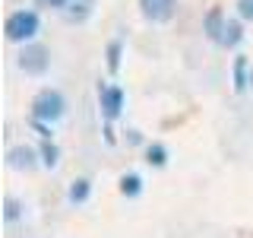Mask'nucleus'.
<instances>
[{
    "instance_id": "obj_1",
    "label": "nucleus",
    "mask_w": 253,
    "mask_h": 238,
    "mask_svg": "<svg viewBox=\"0 0 253 238\" xmlns=\"http://www.w3.org/2000/svg\"><path fill=\"white\" fill-rule=\"evenodd\" d=\"M38 29H42V19H38V13L35 10H16L6 16V42H13V45H26V42H35V35H38Z\"/></svg>"
},
{
    "instance_id": "obj_2",
    "label": "nucleus",
    "mask_w": 253,
    "mask_h": 238,
    "mask_svg": "<svg viewBox=\"0 0 253 238\" xmlns=\"http://www.w3.org/2000/svg\"><path fill=\"white\" fill-rule=\"evenodd\" d=\"M67 111V102H63V92L60 89H42L32 99V121H44V124H54L63 118Z\"/></svg>"
},
{
    "instance_id": "obj_3",
    "label": "nucleus",
    "mask_w": 253,
    "mask_h": 238,
    "mask_svg": "<svg viewBox=\"0 0 253 238\" xmlns=\"http://www.w3.org/2000/svg\"><path fill=\"white\" fill-rule=\"evenodd\" d=\"M16 63H19V70H26L29 76H44L47 67H51V51L38 42H26Z\"/></svg>"
},
{
    "instance_id": "obj_4",
    "label": "nucleus",
    "mask_w": 253,
    "mask_h": 238,
    "mask_svg": "<svg viewBox=\"0 0 253 238\" xmlns=\"http://www.w3.org/2000/svg\"><path fill=\"white\" fill-rule=\"evenodd\" d=\"M98 105H101V115L108 118V121H114V118H121L124 111V89L121 86H98Z\"/></svg>"
},
{
    "instance_id": "obj_5",
    "label": "nucleus",
    "mask_w": 253,
    "mask_h": 238,
    "mask_svg": "<svg viewBox=\"0 0 253 238\" xmlns=\"http://www.w3.org/2000/svg\"><path fill=\"white\" fill-rule=\"evenodd\" d=\"M139 13L149 22H171L177 13V0H139Z\"/></svg>"
},
{
    "instance_id": "obj_6",
    "label": "nucleus",
    "mask_w": 253,
    "mask_h": 238,
    "mask_svg": "<svg viewBox=\"0 0 253 238\" xmlns=\"http://www.w3.org/2000/svg\"><path fill=\"white\" fill-rule=\"evenodd\" d=\"M6 162H10V169H19V172H32L35 169V149L32 146H13L10 156H6Z\"/></svg>"
},
{
    "instance_id": "obj_7",
    "label": "nucleus",
    "mask_w": 253,
    "mask_h": 238,
    "mask_svg": "<svg viewBox=\"0 0 253 238\" xmlns=\"http://www.w3.org/2000/svg\"><path fill=\"white\" fill-rule=\"evenodd\" d=\"M225 13L218 10V6H212L209 13H206V19H203V32H206V38L209 42H215L218 45V38H221V29H225Z\"/></svg>"
},
{
    "instance_id": "obj_8",
    "label": "nucleus",
    "mask_w": 253,
    "mask_h": 238,
    "mask_svg": "<svg viewBox=\"0 0 253 238\" xmlns=\"http://www.w3.org/2000/svg\"><path fill=\"white\" fill-rule=\"evenodd\" d=\"M89 197H92V181H89V178H76V181H70L67 200L73 203V206H83V203H89Z\"/></svg>"
},
{
    "instance_id": "obj_9",
    "label": "nucleus",
    "mask_w": 253,
    "mask_h": 238,
    "mask_svg": "<svg viewBox=\"0 0 253 238\" xmlns=\"http://www.w3.org/2000/svg\"><path fill=\"white\" fill-rule=\"evenodd\" d=\"M241 42H244V26H241V19H228L225 29H221L218 45H221V48H237Z\"/></svg>"
},
{
    "instance_id": "obj_10",
    "label": "nucleus",
    "mask_w": 253,
    "mask_h": 238,
    "mask_svg": "<svg viewBox=\"0 0 253 238\" xmlns=\"http://www.w3.org/2000/svg\"><path fill=\"white\" fill-rule=\"evenodd\" d=\"M63 16H67V22H85L92 16V0H70V6L63 10Z\"/></svg>"
},
{
    "instance_id": "obj_11",
    "label": "nucleus",
    "mask_w": 253,
    "mask_h": 238,
    "mask_svg": "<svg viewBox=\"0 0 253 238\" xmlns=\"http://www.w3.org/2000/svg\"><path fill=\"white\" fill-rule=\"evenodd\" d=\"M146 162L155 165V169H165V165H168V149H165L162 143H149L146 146Z\"/></svg>"
},
{
    "instance_id": "obj_12",
    "label": "nucleus",
    "mask_w": 253,
    "mask_h": 238,
    "mask_svg": "<svg viewBox=\"0 0 253 238\" xmlns=\"http://www.w3.org/2000/svg\"><path fill=\"white\" fill-rule=\"evenodd\" d=\"M121 194L124 197H130V200H133V197H139L142 194V178H139V175H124V178H121Z\"/></svg>"
},
{
    "instance_id": "obj_13",
    "label": "nucleus",
    "mask_w": 253,
    "mask_h": 238,
    "mask_svg": "<svg viewBox=\"0 0 253 238\" xmlns=\"http://www.w3.org/2000/svg\"><path fill=\"white\" fill-rule=\"evenodd\" d=\"M250 86V76H247V58H237L234 60V92H244Z\"/></svg>"
},
{
    "instance_id": "obj_14",
    "label": "nucleus",
    "mask_w": 253,
    "mask_h": 238,
    "mask_svg": "<svg viewBox=\"0 0 253 238\" xmlns=\"http://www.w3.org/2000/svg\"><path fill=\"white\" fill-rule=\"evenodd\" d=\"M57 159H60L57 146H54L51 140H44L42 143V165H44V169H57Z\"/></svg>"
},
{
    "instance_id": "obj_15",
    "label": "nucleus",
    "mask_w": 253,
    "mask_h": 238,
    "mask_svg": "<svg viewBox=\"0 0 253 238\" xmlns=\"http://www.w3.org/2000/svg\"><path fill=\"white\" fill-rule=\"evenodd\" d=\"M19 216H22V203L16 200V197H6V200H3V219L6 222H16Z\"/></svg>"
},
{
    "instance_id": "obj_16",
    "label": "nucleus",
    "mask_w": 253,
    "mask_h": 238,
    "mask_svg": "<svg viewBox=\"0 0 253 238\" xmlns=\"http://www.w3.org/2000/svg\"><path fill=\"white\" fill-rule=\"evenodd\" d=\"M121 51H124L121 42H111L108 45V70H111V73H117V70H121Z\"/></svg>"
},
{
    "instance_id": "obj_17",
    "label": "nucleus",
    "mask_w": 253,
    "mask_h": 238,
    "mask_svg": "<svg viewBox=\"0 0 253 238\" xmlns=\"http://www.w3.org/2000/svg\"><path fill=\"white\" fill-rule=\"evenodd\" d=\"M237 16L253 22V0H237Z\"/></svg>"
},
{
    "instance_id": "obj_18",
    "label": "nucleus",
    "mask_w": 253,
    "mask_h": 238,
    "mask_svg": "<svg viewBox=\"0 0 253 238\" xmlns=\"http://www.w3.org/2000/svg\"><path fill=\"white\" fill-rule=\"evenodd\" d=\"M35 6H44V10H67L70 6V0H35Z\"/></svg>"
},
{
    "instance_id": "obj_19",
    "label": "nucleus",
    "mask_w": 253,
    "mask_h": 238,
    "mask_svg": "<svg viewBox=\"0 0 253 238\" xmlns=\"http://www.w3.org/2000/svg\"><path fill=\"white\" fill-rule=\"evenodd\" d=\"M250 86H253V73H250Z\"/></svg>"
}]
</instances>
